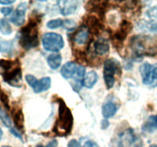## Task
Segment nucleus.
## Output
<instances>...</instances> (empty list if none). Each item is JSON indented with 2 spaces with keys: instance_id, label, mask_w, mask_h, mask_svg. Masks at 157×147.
I'll use <instances>...</instances> for the list:
<instances>
[{
  "instance_id": "f257e3e1",
  "label": "nucleus",
  "mask_w": 157,
  "mask_h": 147,
  "mask_svg": "<svg viewBox=\"0 0 157 147\" xmlns=\"http://www.w3.org/2000/svg\"><path fill=\"white\" fill-rule=\"evenodd\" d=\"M58 116L54 125L53 132L59 136H67L71 133L73 128V115L61 98L58 99Z\"/></svg>"
},
{
  "instance_id": "f03ea898",
  "label": "nucleus",
  "mask_w": 157,
  "mask_h": 147,
  "mask_svg": "<svg viewBox=\"0 0 157 147\" xmlns=\"http://www.w3.org/2000/svg\"><path fill=\"white\" fill-rule=\"evenodd\" d=\"M41 21V18L35 16L29 18L27 24L20 30L19 44L26 50L36 47L38 45V24Z\"/></svg>"
},
{
  "instance_id": "7ed1b4c3",
  "label": "nucleus",
  "mask_w": 157,
  "mask_h": 147,
  "mask_svg": "<svg viewBox=\"0 0 157 147\" xmlns=\"http://www.w3.org/2000/svg\"><path fill=\"white\" fill-rule=\"evenodd\" d=\"M130 45L136 56L157 55V40L149 35H135L130 41Z\"/></svg>"
},
{
  "instance_id": "20e7f679",
  "label": "nucleus",
  "mask_w": 157,
  "mask_h": 147,
  "mask_svg": "<svg viewBox=\"0 0 157 147\" xmlns=\"http://www.w3.org/2000/svg\"><path fill=\"white\" fill-rule=\"evenodd\" d=\"M122 68L117 60L114 58H110L104 62V79L105 81L106 87L108 90L113 87L116 81L117 74H121Z\"/></svg>"
},
{
  "instance_id": "39448f33",
  "label": "nucleus",
  "mask_w": 157,
  "mask_h": 147,
  "mask_svg": "<svg viewBox=\"0 0 157 147\" xmlns=\"http://www.w3.org/2000/svg\"><path fill=\"white\" fill-rule=\"evenodd\" d=\"M144 142L141 138L135 134L134 130L128 128L118 134L114 147H143Z\"/></svg>"
},
{
  "instance_id": "423d86ee",
  "label": "nucleus",
  "mask_w": 157,
  "mask_h": 147,
  "mask_svg": "<svg viewBox=\"0 0 157 147\" xmlns=\"http://www.w3.org/2000/svg\"><path fill=\"white\" fill-rule=\"evenodd\" d=\"M42 45L48 51L58 52L64 47V41L61 35L55 32H47L41 38Z\"/></svg>"
},
{
  "instance_id": "0eeeda50",
  "label": "nucleus",
  "mask_w": 157,
  "mask_h": 147,
  "mask_svg": "<svg viewBox=\"0 0 157 147\" xmlns=\"http://www.w3.org/2000/svg\"><path fill=\"white\" fill-rule=\"evenodd\" d=\"M132 29H133V24L130 21L124 19L121 21L119 28L115 31L114 34L112 36V41L114 47L119 50L123 47V43L127 39Z\"/></svg>"
},
{
  "instance_id": "6e6552de",
  "label": "nucleus",
  "mask_w": 157,
  "mask_h": 147,
  "mask_svg": "<svg viewBox=\"0 0 157 147\" xmlns=\"http://www.w3.org/2000/svg\"><path fill=\"white\" fill-rule=\"evenodd\" d=\"M25 81L29 86L32 88L34 92L36 93H41L48 90L52 86V79L50 77H44L41 79L38 80L35 76L32 74H27Z\"/></svg>"
},
{
  "instance_id": "1a4fd4ad",
  "label": "nucleus",
  "mask_w": 157,
  "mask_h": 147,
  "mask_svg": "<svg viewBox=\"0 0 157 147\" xmlns=\"http://www.w3.org/2000/svg\"><path fill=\"white\" fill-rule=\"evenodd\" d=\"M2 77L5 82L7 83L12 87H20L21 86V69L20 64H17L15 67L8 71H5L2 73Z\"/></svg>"
},
{
  "instance_id": "9d476101",
  "label": "nucleus",
  "mask_w": 157,
  "mask_h": 147,
  "mask_svg": "<svg viewBox=\"0 0 157 147\" xmlns=\"http://www.w3.org/2000/svg\"><path fill=\"white\" fill-rule=\"evenodd\" d=\"M109 4L107 1H89L86 3L85 9L90 13L97 14L100 20L104 21Z\"/></svg>"
},
{
  "instance_id": "9b49d317",
  "label": "nucleus",
  "mask_w": 157,
  "mask_h": 147,
  "mask_svg": "<svg viewBox=\"0 0 157 147\" xmlns=\"http://www.w3.org/2000/svg\"><path fill=\"white\" fill-rule=\"evenodd\" d=\"M83 26L87 28L89 32L94 35H98L104 30L102 21L96 15H87L84 17Z\"/></svg>"
},
{
  "instance_id": "f8f14e48",
  "label": "nucleus",
  "mask_w": 157,
  "mask_h": 147,
  "mask_svg": "<svg viewBox=\"0 0 157 147\" xmlns=\"http://www.w3.org/2000/svg\"><path fill=\"white\" fill-rule=\"evenodd\" d=\"M28 9V5L25 2H21L18 5L15 12L12 13L10 18V21L17 26H21L25 23L26 11Z\"/></svg>"
},
{
  "instance_id": "ddd939ff",
  "label": "nucleus",
  "mask_w": 157,
  "mask_h": 147,
  "mask_svg": "<svg viewBox=\"0 0 157 147\" xmlns=\"http://www.w3.org/2000/svg\"><path fill=\"white\" fill-rule=\"evenodd\" d=\"M57 3L60 12L64 16H67L75 13L79 6V2L76 0H61Z\"/></svg>"
},
{
  "instance_id": "4468645a",
  "label": "nucleus",
  "mask_w": 157,
  "mask_h": 147,
  "mask_svg": "<svg viewBox=\"0 0 157 147\" xmlns=\"http://www.w3.org/2000/svg\"><path fill=\"white\" fill-rule=\"evenodd\" d=\"M12 120L15 124V128H16L18 131H21L24 130V113L21 107H14L12 109Z\"/></svg>"
},
{
  "instance_id": "2eb2a0df",
  "label": "nucleus",
  "mask_w": 157,
  "mask_h": 147,
  "mask_svg": "<svg viewBox=\"0 0 157 147\" xmlns=\"http://www.w3.org/2000/svg\"><path fill=\"white\" fill-rule=\"evenodd\" d=\"M89 33L88 29L82 25L73 35V41L78 45L85 44L89 39Z\"/></svg>"
},
{
  "instance_id": "dca6fc26",
  "label": "nucleus",
  "mask_w": 157,
  "mask_h": 147,
  "mask_svg": "<svg viewBox=\"0 0 157 147\" xmlns=\"http://www.w3.org/2000/svg\"><path fill=\"white\" fill-rule=\"evenodd\" d=\"M149 20L146 22V27L151 32H157V6L150 8L147 12Z\"/></svg>"
},
{
  "instance_id": "f3484780",
  "label": "nucleus",
  "mask_w": 157,
  "mask_h": 147,
  "mask_svg": "<svg viewBox=\"0 0 157 147\" xmlns=\"http://www.w3.org/2000/svg\"><path fill=\"white\" fill-rule=\"evenodd\" d=\"M118 106L113 101L108 100L102 106V115L104 119H108L113 117L117 112Z\"/></svg>"
},
{
  "instance_id": "a211bd4d",
  "label": "nucleus",
  "mask_w": 157,
  "mask_h": 147,
  "mask_svg": "<svg viewBox=\"0 0 157 147\" xmlns=\"http://www.w3.org/2000/svg\"><path fill=\"white\" fill-rule=\"evenodd\" d=\"M77 69H78V66H77L76 63L73 62V61L65 63L61 69V76L64 79H70V78L75 77Z\"/></svg>"
},
{
  "instance_id": "6ab92c4d",
  "label": "nucleus",
  "mask_w": 157,
  "mask_h": 147,
  "mask_svg": "<svg viewBox=\"0 0 157 147\" xmlns=\"http://www.w3.org/2000/svg\"><path fill=\"white\" fill-rule=\"evenodd\" d=\"M95 53L97 55H104L110 51V44H109L108 40L104 38H100L95 41L94 44Z\"/></svg>"
},
{
  "instance_id": "aec40b11",
  "label": "nucleus",
  "mask_w": 157,
  "mask_h": 147,
  "mask_svg": "<svg viewBox=\"0 0 157 147\" xmlns=\"http://www.w3.org/2000/svg\"><path fill=\"white\" fill-rule=\"evenodd\" d=\"M153 65L146 62L143 64L140 67V73L142 81L145 85H149L150 74H151L152 70H153Z\"/></svg>"
},
{
  "instance_id": "412c9836",
  "label": "nucleus",
  "mask_w": 157,
  "mask_h": 147,
  "mask_svg": "<svg viewBox=\"0 0 157 147\" xmlns=\"http://www.w3.org/2000/svg\"><path fill=\"white\" fill-rule=\"evenodd\" d=\"M98 80V75L94 70L88 72L82 81V86L90 89L96 84Z\"/></svg>"
},
{
  "instance_id": "4be33fe9",
  "label": "nucleus",
  "mask_w": 157,
  "mask_h": 147,
  "mask_svg": "<svg viewBox=\"0 0 157 147\" xmlns=\"http://www.w3.org/2000/svg\"><path fill=\"white\" fill-rule=\"evenodd\" d=\"M62 58L59 54H52L48 57L47 62L48 66L52 70H57L61 66Z\"/></svg>"
},
{
  "instance_id": "5701e85b",
  "label": "nucleus",
  "mask_w": 157,
  "mask_h": 147,
  "mask_svg": "<svg viewBox=\"0 0 157 147\" xmlns=\"http://www.w3.org/2000/svg\"><path fill=\"white\" fill-rule=\"evenodd\" d=\"M157 130V123L155 116H151L143 126V130L146 133H153Z\"/></svg>"
},
{
  "instance_id": "b1692460",
  "label": "nucleus",
  "mask_w": 157,
  "mask_h": 147,
  "mask_svg": "<svg viewBox=\"0 0 157 147\" xmlns=\"http://www.w3.org/2000/svg\"><path fill=\"white\" fill-rule=\"evenodd\" d=\"M13 41L0 39V53L6 54V55L11 54L13 50Z\"/></svg>"
},
{
  "instance_id": "393cba45",
  "label": "nucleus",
  "mask_w": 157,
  "mask_h": 147,
  "mask_svg": "<svg viewBox=\"0 0 157 147\" xmlns=\"http://www.w3.org/2000/svg\"><path fill=\"white\" fill-rule=\"evenodd\" d=\"M0 33L3 35H10L12 33V26L5 18H0Z\"/></svg>"
},
{
  "instance_id": "a878e982",
  "label": "nucleus",
  "mask_w": 157,
  "mask_h": 147,
  "mask_svg": "<svg viewBox=\"0 0 157 147\" xmlns=\"http://www.w3.org/2000/svg\"><path fill=\"white\" fill-rule=\"evenodd\" d=\"M18 61H11V60L1 59L0 60V69L3 70V72L8 71L13 68L14 67L18 64Z\"/></svg>"
},
{
  "instance_id": "bb28decb",
  "label": "nucleus",
  "mask_w": 157,
  "mask_h": 147,
  "mask_svg": "<svg viewBox=\"0 0 157 147\" xmlns=\"http://www.w3.org/2000/svg\"><path fill=\"white\" fill-rule=\"evenodd\" d=\"M0 119H1L2 122L4 124L5 126L9 129L12 127V120H11L7 112L2 107H0Z\"/></svg>"
},
{
  "instance_id": "cd10ccee",
  "label": "nucleus",
  "mask_w": 157,
  "mask_h": 147,
  "mask_svg": "<svg viewBox=\"0 0 157 147\" xmlns=\"http://www.w3.org/2000/svg\"><path fill=\"white\" fill-rule=\"evenodd\" d=\"M65 21L61 18H56V19H52L47 23V27L50 29H56L61 26L64 25Z\"/></svg>"
},
{
  "instance_id": "c85d7f7f",
  "label": "nucleus",
  "mask_w": 157,
  "mask_h": 147,
  "mask_svg": "<svg viewBox=\"0 0 157 147\" xmlns=\"http://www.w3.org/2000/svg\"><path fill=\"white\" fill-rule=\"evenodd\" d=\"M148 86H150L151 87H157V66H153Z\"/></svg>"
},
{
  "instance_id": "c756f323",
  "label": "nucleus",
  "mask_w": 157,
  "mask_h": 147,
  "mask_svg": "<svg viewBox=\"0 0 157 147\" xmlns=\"http://www.w3.org/2000/svg\"><path fill=\"white\" fill-rule=\"evenodd\" d=\"M85 73H86V69L84 66H79L78 67L77 69L76 74H75V80L76 81H80L82 78H84L85 77Z\"/></svg>"
},
{
  "instance_id": "7c9ffc66",
  "label": "nucleus",
  "mask_w": 157,
  "mask_h": 147,
  "mask_svg": "<svg viewBox=\"0 0 157 147\" xmlns=\"http://www.w3.org/2000/svg\"><path fill=\"white\" fill-rule=\"evenodd\" d=\"M0 101H1L2 104H3L4 107H6V109L9 110L10 109V107H9V100L8 95L5 93L4 91L2 90V92L0 93Z\"/></svg>"
},
{
  "instance_id": "2f4dec72",
  "label": "nucleus",
  "mask_w": 157,
  "mask_h": 147,
  "mask_svg": "<svg viewBox=\"0 0 157 147\" xmlns=\"http://www.w3.org/2000/svg\"><path fill=\"white\" fill-rule=\"evenodd\" d=\"M12 11H13V8H12V6L0 8V12H1L4 16H9V15H10L12 13Z\"/></svg>"
},
{
  "instance_id": "473e14b6",
  "label": "nucleus",
  "mask_w": 157,
  "mask_h": 147,
  "mask_svg": "<svg viewBox=\"0 0 157 147\" xmlns=\"http://www.w3.org/2000/svg\"><path fill=\"white\" fill-rule=\"evenodd\" d=\"M10 133L13 135L14 136H15L16 138H18V139L23 142V137H22V135L21 134L20 131H18L16 128H13V127H11L10 128Z\"/></svg>"
},
{
  "instance_id": "72a5a7b5",
  "label": "nucleus",
  "mask_w": 157,
  "mask_h": 147,
  "mask_svg": "<svg viewBox=\"0 0 157 147\" xmlns=\"http://www.w3.org/2000/svg\"><path fill=\"white\" fill-rule=\"evenodd\" d=\"M67 147H81L80 146V144L76 139H71L67 143Z\"/></svg>"
},
{
  "instance_id": "f704fd0d",
  "label": "nucleus",
  "mask_w": 157,
  "mask_h": 147,
  "mask_svg": "<svg viewBox=\"0 0 157 147\" xmlns=\"http://www.w3.org/2000/svg\"><path fill=\"white\" fill-rule=\"evenodd\" d=\"M83 147H98V145L94 142H93V141L88 140L84 142Z\"/></svg>"
},
{
  "instance_id": "c9c22d12",
  "label": "nucleus",
  "mask_w": 157,
  "mask_h": 147,
  "mask_svg": "<svg viewBox=\"0 0 157 147\" xmlns=\"http://www.w3.org/2000/svg\"><path fill=\"white\" fill-rule=\"evenodd\" d=\"M58 142L56 139H52L47 144V145L44 147H58Z\"/></svg>"
},
{
  "instance_id": "e433bc0d",
  "label": "nucleus",
  "mask_w": 157,
  "mask_h": 147,
  "mask_svg": "<svg viewBox=\"0 0 157 147\" xmlns=\"http://www.w3.org/2000/svg\"><path fill=\"white\" fill-rule=\"evenodd\" d=\"M15 2L14 0H0V5L2 6H9V5H12Z\"/></svg>"
},
{
  "instance_id": "4c0bfd02",
  "label": "nucleus",
  "mask_w": 157,
  "mask_h": 147,
  "mask_svg": "<svg viewBox=\"0 0 157 147\" xmlns=\"http://www.w3.org/2000/svg\"><path fill=\"white\" fill-rule=\"evenodd\" d=\"M109 125H110V123H109L108 120L104 119V120H102V123H101V128H102L103 130H105V129H107V127L109 126Z\"/></svg>"
},
{
  "instance_id": "58836bf2",
  "label": "nucleus",
  "mask_w": 157,
  "mask_h": 147,
  "mask_svg": "<svg viewBox=\"0 0 157 147\" xmlns=\"http://www.w3.org/2000/svg\"><path fill=\"white\" fill-rule=\"evenodd\" d=\"M2 136H3V132L2 130V129L0 128V140H1L2 138Z\"/></svg>"
},
{
  "instance_id": "ea45409f",
  "label": "nucleus",
  "mask_w": 157,
  "mask_h": 147,
  "mask_svg": "<svg viewBox=\"0 0 157 147\" xmlns=\"http://www.w3.org/2000/svg\"><path fill=\"white\" fill-rule=\"evenodd\" d=\"M150 147H157V144H153V145H151Z\"/></svg>"
},
{
  "instance_id": "a19ab883",
  "label": "nucleus",
  "mask_w": 157,
  "mask_h": 147,
  "mask_svg": "<svg viewBox=\"0 0 157 147\" xmlns=\"http://www.w3.org/2000/svg\"><path fill=\"white\" fill-rule=\"evenodd\" d=\"M36 147H44V145H41V144H39V145H37Z\"/></svg>"
},
{
  "instance_id": "79ce46f5",
  "label": "nucleus",
  "mask_w": 157,
  "mask_h": 147,
  "mask_svg": "<svg viewBox=\"0 0 157 147\" xmlns=\"http://www.w3.org/2000/svg\"><path fill=\"white\" fill-rule=\"evenodd\" d=\"M2 147H11L10 145H2Z\"/></svg>"
},
{
  "instance_id": "37998d69",
  "label": "nucleus",
  "mask_w": 157,
  "mask_h": 147,
  "mask_svg": "<svg viewBox=\"0 0 157 147\" xmlns=\"http://www.w3.org/2000/svg\"><path fill=\"white\" fill-rule=\"evenodd\" d=\"M1 92H2V90H1V89H0V93H1Z\"/></svg>"
}]
</instances>
